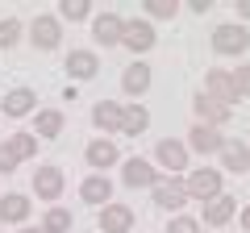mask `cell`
I'll return each instance as SVG.
<instances>
[{
  "label": "cell",
  "instance_id": "cell-20",
  "mask_svg": "<svg viewBox=\"0 0 250 233\" xmlns=\"http://www.w3.org/2000/svg\"><path fill=\"white\" fill-rule=\"evenodd\" d=\"M29 213H34V200H29V196H21V192L0 196V221H4V225H25Z\"/></svg>",
  "mask_w": 250,
  "mask_h": 233
},
{
  "label": "cell",
  "instance_id": "cell-4",
  "mask_svg": "<svg viewBox=\"0 0 250 233\" xmlns=\"http://www.w3.org/2000/svg\"><path fill=\"white\" fill-rule=\"evenodd\" d=\"M154 204L163 208V213H175L179 216V208L188 204V188H184V179L179 175H159V183H154Z\"/></svg>",
  "mask_w": 250,
  "mask_h": 233
},
{
  "label": "cell",
  "instance_id": "cell-27",
  "mask_svg": "<svg viewBox=\"0 0 250 233\" xmlns=\"http://www.w3.org/2000/svg\"><path fill=\"white\" fill-rule=\"evenodd\" d=\"M42 233H71V213H67V208H59V204H54L50 213L42 216Z\"/></svg>",
  "mask_w": 250,
  "mask_h": 233
},
{
  "label": "cell",
  "instance_id": "cell-34",
  "mask_svg": "<svg viewBox=\"0 0 250 233\" xmlns=\"http://www.w3.org/2000/svg\"><path fill=\"white\" fill-rule=\"evenodd\" d=\"M208 9H213V0H192V13H200V17H205Z\"/></svg>",
  "mask_w": 250,
  "mask_h": 233
},
{
  "label": "cell",
  "instance_id": "cell-29",
  "mask_svg": "<svg viewBox=\"0 0 250 233\" xmlns=\"http://www.w3.org/2000/svg\"><path fill=\"white\" fill-rule=\"evenodd\" d=\"M88 17H92L88 0H62L59 4V21H88Z\"/></svg>",
  "mask_w": 250,
  "mask_h": 233
},
{
  "label": "cell",
  "instance_id": "cell-3",
  "mask_svg": "<svg viewBox=\"0 0 250 233\" xmlns=\"http://www.w3.org/2000/svg\"><path fill=\"white\" fill-rule=\"evenodd\" d=\"M29 42H34V50H42V54L59 50V46H62V21L50 17V13L34 17V21H29Z\"/></svg>",
  "mask_w": 250,
  "mask_h": 233
},
{
  "label": "cell",
  "instance_id": "cell-36",
  "mask_svg": "<svg viewBox=\"0 0 250 233\" xmlns=\"http://www.w3.org/2000/svg\"><path fill=\"white\" fill-rule=\"evenodd\" d=\"M21 233H42V229H21Z\"/></svg>",
  "mask_w": 250,
  "mask_h": 233
},
{
  "label": "cell",
  "instance_id": "cell-12",
  "mask_svg": "<svg viewBox=\"0 0 250 233\" xmlns=\"http://www.w3.org/2000/svg\"><path fill=\"white\" fill-rule=\"evenodd\" d=\"M154 167H167L171 175L188 171V146L175 142V137H163V142L154 146Z\"/></svg>",
  "mask_w": 250,
  "mask_h": 233
},
{
  "label": "cell",
  "instance_id": "cell-33",
  "mask_svg": "<svg viewBox=\"0 0 250 233\" xmlns=\"http://www.w3.org/2000/svg\"><path fill=\"white\" fill-rule=\"evenodd\" d=\"M250 21V0H238V25H246Z\"/></svg>",
  "mask_w": 250,
  "mask_h": 233
},
{
  "label": "cell",
  "instance_id": "cell-8",
  "mask_svg": "<svg viewBox=\"0 0 250 233\" xmlns=\"http://www.w3.org/2000/svg\"><path fill=\"white\" fill-rule=\"evenodd\" d=\"M233 216H238V196H229V192H221V196L205 200V208H200V221H205V225H213V229L229 225Z\"/></svg>",
  "mask_w": 250,
  "mask_h": 233
},
{
  "label": "cell",
  "instance_id": "cell-6",
  "mask_svg": "<svg viewBox=\"0 0 250 233\" xmlns=\"http://www.w3.org/2000/svg\"><path fill=\"white\" fill-rule=\"evenodd\" d=\"M121 183L125 188H154L159 183V167L150 158H142V154L138 158H125L121 162Z\"/></svg>",
  "mask_w": 250,
  "mask_h": 233
},
{
  "label": "cell",
  "instance_id": "cell-5",
  "mask_svg": "<svg viewBox=\"0 0 250 233\" xmlns=\"http://www.w3.org/2000/svg\"><path fill=\"white\" fill-rule=\"evenodd\" d=\"M154 42H159V29H154L146 17H134V21H125V29H121V46H125V50H134V54H146V50H154Z\"/></svg>",
  "mask_w": 250,
  "mask_h": 233
},
{
  "label": "cell",
  "instance_id": "cell-1",
  "mask_svg": "<svg viewBox=\"0 0 250 233\" xmlns=\"http://www.w3.org/2000/svg\"><path fill=\"white\" fill-rule=\"evenodd\" d=\"M250 50V29L238 25V21H225V25L213 29V54L221 58H246Z\"/></svg>",
  "mask_w": 250,
  "mask_h": 233
},
{
  "label": "cell",
  "instance_id": "cell-9",
  "mask_svg": "<svg viewBox=\"0 0 250 233\" xmlns=\"http://www.w3.org/2000/svg\"><path fill=\"white\" fill-rule=\"evenodd\" d=\"M96 225H100V233H129V229H134V208H129V204H117V200H108V204L100 208Z\"/></svg>",
  "mask_w": 250,
  "mask_h": 233
},
{
  "label": "cell",
  "instance_id": "cell-28",
  "mask_svg": "<svg viewBox=\"0 0 250 233\" xmlns=\"http://www.w3.org/2000/svg\"><path fill=\"white\" fill-rule=\"evenodd\" d=\"M21 34H25V25H21L17 17H4L0 21V50H13V46L21 42Z\"/></svg>",
  "mask_w": 250,
  "mask_h": 233
},
{
  "label": "cell",
  "instance_id": "cell-26",
  "mask_svg": "<svg viewBox=\"0 0 250 233\" xmlns=\"http://www.w3.org/2000/svg\"><path fill=\"white\" fill-rule=\"evenodd\" d=\"M142 13H146V21H171V17H179V0H142Z\"/></svg>",
  "mask_w": 250,
  "mask_h": 233
},
{
  "label": "cell",
  "instance_id": "cell-31",
  "mask_svg": "<svg viewBox=\"0 0 250 233\" xmlns=\"http://www.w3.org/2000/svg\"><path fill=\"white\" fill-rule=\"evenodd\" d=\"M167 233H200V221H192V216H171Z\"/></svg>",
  "mask_w": 250,
  "mask_h": 233
},
{
  "label": "cell",
  "instance_id": "cell-15",
  "mask_svg": "<svg viewBox=\"0 0 250 233\" xmlns=\"http://www.w3.org/2000/svg\"><path fill=\"white\" fill-rule=\"evenodd\" d=\"M92 125H96L100 134H121L125 104H117V100H96V108H92Z\"/></svg>",
  "mask_w": 250,
  "mask_h": 233
},
{
  "label": "cell",
  "instance_id": "cell-19",
  "mask_svg": "<svg viewBox=\"0 0 250 233\" xmlns=\"http://www.w3.org/2000/svg\"><path fill=\"white\" fill-rule=\"evenodd\" d=\"M205 96H213L217 104H225V108H229L233 100H238L229 71H221V67H208V75H205Z\"/></svg>",
  "mask_w": 250,
  "mask_h": 233
},
{
  "label": "cell",
  "instance_id": "cell-2",
  "mask_svg": "<svg viewBox=\"0 0 250 233\" xmlns=\"http://www.w3.org/2000/svg\"><path fill=\"white\" fill-rule=\"evenodd\" d=\"M184 188H188V200H213L225 192V171L221 167H192Z\"/></svg>",
  "mask_w": 250,
  "mask_h": 233
},
{
  "label": "cell",
  "instance_id": "cell-10",
  "mask_svg": "<svg viewBox=\"0 0 250 233\" xmlns=\"http://www.w3.org/2000/svg\"><path fill=\"white\" fill-rule=\"evenodd\" d=\"M188 154H192V150H196V154H205V158H208V154H221V146H225V134H221V129H213V125H192V129H188Z\"/></svg>",
  "mask_w": 250,
  "mask_h": 233
},
{
  "label": "cell",
  "instance_id": "cell-21",
  "mask_svg": "<svg viewBox=\"0 0 250 233\" xmlns=\"http://www.w3.org/2000/svg\"><path fill=\"white\" fill-rule=\"evenodd\" d=\"M34 196L38 200H59L62 196V171L59 167H38L34 171Z\"/></svg>",
  "mask_w": 250,
  "mask_h": 233
},
{
  "label": "cell",
  "instance_id": "cell-14",
  "mask_svg": "<svg viewBox=\"0 0 250 233\" xmlns=\"http://www.w3.org/2000/svg\"><path fill=\"white\" fill-rule=\"evenodd\" d=\"M0 113L9 116V121H21V116H34L38 113V92L34 88H13L0 104Z\"/></svg>",
  "mask_w": 250,
  "mask_h": 233
},
{
  "label": "cell",
  "instance_id": "cell-24",
  "mask_svg": "<svg viewBox=\"0 0 250 233\" xmlns=\"http://www.w3.org/2000/svg\"><path fill=\"white\" fill-rule=\"evenodd\" d=\"M146 129H150V113H146V104H125V125H121V134H125V137H142Z\"/></svg>",
  "mask_w": 250,
  "mask_h": 233
},
{
  "label": "cell",
  "instance_id": "cell-25",
  "mask_svg": "<svg viewBox=\"0 0 250 233\" xmlns=\"http://www.w3.org/2000/svg\"><path fill=\"white\" fill-rule=\"evenodd\" d=\"M4 146H9V154L17 162H29L38 154V137L34 134H9V142H4Z\"/></svg>",
  "mask_w": 250,
  "mask_h": 233
},
{
  "label": "cell",
  "instance_id": "cell-23",
  "mask_svg": "<svg viewBox=\"0 0 250 233\" xmlns=\"http://www.w3.org/2000/svg\"><path fill=\"white\" fill-rule=\"evenodd\" d=\"M62 125H67V116L59 108H38L34 113V137H59Z\"/></svg>",
  "mask_w": 250,
  "mask_h": 233
},
{
  "label": "cell",
  "instance_id": "cell-16",
  "mask_svg": "<svg viewBox=\"0 0 250 233\" xmlns=\"http://www.w3.org/2000/svg\"><path fill=\"white\" fill-rule=\"evenodd\" d=\"M62 67H67V75H71L75 83H88V79H96V75H100V58H96V50H71Z\"/></svg>",
  "mask_w": 250,
  "mask_h": 233
},
{
  "label": "cell",
  "instance_id": "cell-17",
  "mask_svg": "<svg viewBox=\"0 0 250 233\" xmlns=\"http://www.w3.org/2000/svg\"><path fill=\"white\" fill-rule=\"evenodd\" d=\"M192 108H196V125H213V129H221L225 121H229V108L217 104V100L205 96V92H196V96H192Z\"/></svg>",
  "mask_w": 250,
  "mask_h": 233
},
{
  "label": "cell",
  "instance_id": "cell-7",
  "mask_svg": "<svg viewBox=\"0 0 250 233\" xmlns=\"http://www.w3.org/2000/svg\"><path fill=\"white\" fill-rule=\"evenodd\" d=\"M121 29H125V17L121 13H92V38L96 46H121Z\"/></svg>",
  "mask_w": 250,
  "mask_h": 233
},
{
  "label": "cell",
  "instance_id": "cell-13",
  "mask_svg": "<svg viewBox=\"0 0 250 233\" xmlns=\"http://www.w3.org/2000/svg\"><path fill=\"white\" fill-rule=\"evenodd\" d=\"M221 171H229V175H246L250 171V146L242 142V137H225V146H221Z\"/></svg>",
  "mask_w": 250,
  "mask_h": 233
},
{
  "label": "cell",
  "instance_id": "cell-30",
  "mask_svg": "<svg viewBox=\"0 0 250 233\" xmlns=\"http://www.w3.org/2000/svg\"><path fill=\"white\" fill-rule=\"evenodd\" d=\"M229 79H233V92H238V100H242V96H250V63L233 67V71H229Z\"/></svg>",
  "mask_w": 250,
  "mask_h": 233
},
{
  "label": "cell",
  "instance_id": "cell-35",
  "mask_svg": "<svg viewBox=\"0 0 250 233\" xmlns=\"http://www.w3.org/2000/svg\"><path fill=\"white\" fill-rule=\"evenodd\" d=\"M242 233H250V204L242 208Z\"/></svg>",
  "mask_w": 250,
  "mask_h": 233
},
{
  "label": "cell",
  "instance_id": "cell-32",
  "mask_svg": "<svg viewBox=\"0 0 250 233\" xmlns=\"http://www.w3.org/2000/svg\"><path fill=\"white\" fill-rule=\"evenodd\" d=\"M13 171H17V158L9 154V146L0 142V175H13Z\"/></svg>",
  "mask_w": 250,
  "mask_h": 233
},
{
  "label": "cell",
  "instance_id": "cell-22",
  "mask_svg": "<svg viewBox=\"0 0 250 233\" xmlns=\"http://www.w3.org/2000/svg\"><path fill=\"white\" fill-rule=\"evenodd\" d=\"M146 88H150V67L138 58V63L125 67V75H121V92H125V96H146Z\"/></svg>",
  "mask_w": 250,
  "mask_h": 233
},
{
  "label": "cell",
  "instance_id": "cell-37",
  "mask_svg": "<svg viewBox=\"0 0 250 233\" xmlns=\"http://www.w3.org/2000/svg\"><path fill=\"white\" fill-rule=\"evenodd\" d=\"M246 146H250V137H246Z\"/></svg>",
  "mask_w": 250,
  "mask_h": 233
},
{
  "label": "cell",
  "instance_id": "cell-11",
  "mask_svg": "<svg viewBox=\"0 0 250 233\" xmlns=\"http://www.w3.org/2000/svg\"><path fill=\"white\" fill-rule=\"evenodd\" d=\"M83 158H88V167H96V175H104L108 167H117V162H121V150H117L113 137H92L88 150H83Z\"/></svg>",
  "mask_w": 250,
  "mask_h": 233
},
{
  "label": "cell",
  "instance_id": "cell-18",
  "mask_svg": "<svg viewBox=\"0 0 250 233\" xmlns=\"http://www.w3.org/2000/svg\"><path fill=\"white\" fill-rule=\"evenodd\" d=\"M80 200H83V204H92V208H104L108 200H113V179H108V175H96V171H92L88 179L80 183Z\"/></svg>",
  "mask_w": 250,
  "mask_h": 233
}]
</instances>
